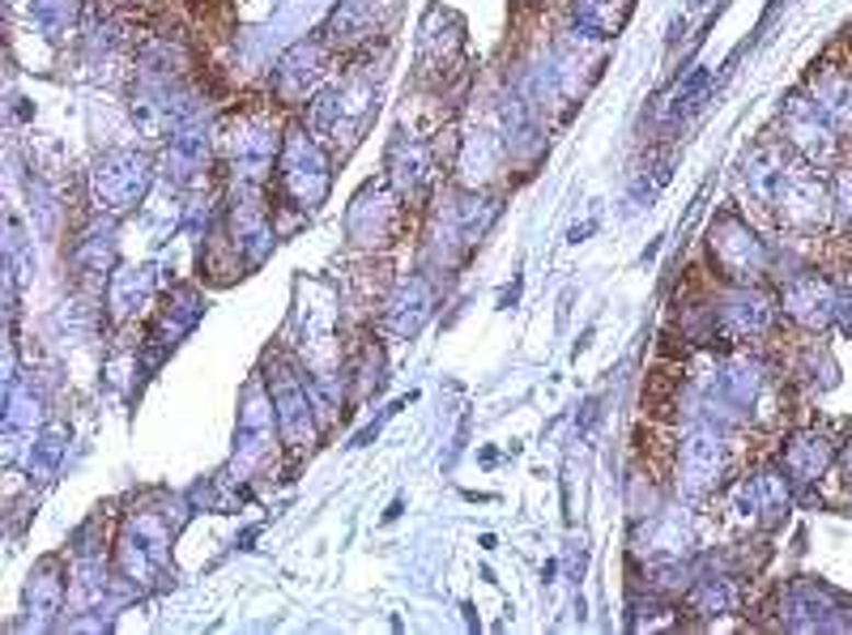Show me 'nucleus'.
<instances>
[{
	"mask_svg": "<svg viewBox=\"0 0 852 635\" xmlns=\"http://www.w3.org/2000/svg\"><path fill=\"white\" fill-rule=\"evenodd\" d=\"M281 184H286V193L299 200L303 209L320 205L324 193H329V171H324V159H320V150L311 146L303 132H295V141L286 146V159H281Z\"/></svg>",
	"mask_w": 852,
	"mask_h": 635,
	"instance_id": "obj_1",
	"label": "nucleus"
},
{
	"mask_svg": "<svg viewBox=\"0 0 852 635\" xmlns=\"http://www.w3.org/2000/svg\"><path fill=\"white\" fill-rule=\"evenodd\" d=\"M146 180H150V171L137 154H107L94 171V197L107 209H128L146 193Z\"/></svg>",
	"mask_w": 852,
	"mask_h": 635,
	"instance_id": "obj_2",
	"label": "nucleus"
},
{
	"mask_svg": "<svg viewBox=\"0 0 852 635\" xmlns=\"http://www.w3.org/2000/svg\"><path fill=\"white\" fill-rule=\"evenodd\" d=\"M780 213L793 222V227H818L827 222V188L814 180L810 171H784L780 180V193H775Z\"/></svg>",
	"mask_w": 852,
	"mask_h": 635,
	"instance_id": "obj_3",
	"label": "nucleus"
},
{
	"mask_svg": "<svg viewBox=\"0 0 852 635\" xmlns=\"http://www.w3.org/2000/svg\"><path fill=\"white\" fill-rule=\"evenodd\" d=\"M712 247H716V256H721V265L734 274V278H759L763 274V243L750 235L737 218H721L716 227H712Z\"/></svg>",
	"mask_w": 852,
	"mask_h": 635,
	"instance_id": "obj_4",
	"label": "nucleus"
},
{
	"mask_svg": "<svg viewBox=\"0 0 852 635\" xmlns=\"http://www.w3.org/2000/svg\"><path fill=\"white\" fill-rule=\"evenodd\" d=\"M836 308H840L836 290H831L827 281H818V278H802V281H793V286L784 290V312H788L793 320H802L806 328H822V324H831Z\"/></svg>",
	"mask_w": 852,
	"mask_h": 635,
	"instance_id": "obj_5",
	"label": "nucleus"
},
{
	"mask_svg": "<svg viewBox=\"0 0 852 635\" xmlns=\"http://www.w3.org/2000/svg\"><path fill=\"white\" fill-rule=\"evenodd\" d=\"M814 107L831 124L852 128V73L844 69H822L814 81Z\"/></svg>",
	"mask_w": 852,
	"mask_h": 635,
	"instance_id": "obj_6",
	"label": "nucleus"
},
{
	"mask_svg": "<svg viewBox=\"0 0 852 635\" xmlns=\"http://www.w3.org/2000/svg\"><path fill=\"white\" fill-rule=\"evenodd\" d=\"M682 470H687V486L691 490H703L716 470H721V439L707 436V431H699V436L687 439V448H682Z\"/></svg>",
	"mask_w": 852,
	"mask_h": 635,
	"instance_id": "obj_7",
	"label": "nucleus"
},
{
	"mask_svg": "<svg viewBox=\"0 0 852 635\" xmlns=\"http://www.w3.org/2000/svg\"><path fill=\"white\" fill-rule=\"evenodd\" d=\"M784 128H788V137L806 150V154H822L827 150V124H822V112L814 107V103H793L788 107V116H784Z\"/></svg>",
	"mask_w": 852,
	"mask_h": 635,
	"instance_id": "obj_8",
	"label": "nucleus"
},
{
	"mask_svg": "<svg viewBox=\"0 0 852 635\" xmlns=\"http://www.w3.org/2000/svg\"><path fill=\"white\" fill-rule=\"evenodd\" d=\"M784 154L780 150H759L755 159L746 162V184H750V193L763 200V205H775V193H780V180H784Z\"/></svg>",
	"mask_w": 852,
	"mask_h": 635,
	"instance_id": "obj_9",
	"label": "nucleus"
},
{
	"mask_svg": "<svg viewBox=\"0 0 852 635\" xmlns=\"http://www.w3.org/2000/svg\"><path fill=\"white\" fill-rule=\"evenodd\" d=\"M827 461H831V443L822 436L793 439V448H788V457H784V465L793 470L797 482H814V477L827 470Z\"/></svg>",
	"mask_w": 852,
	"mask_h": 635,
	"instance_id": "obj_10",
	"label": "nucleus"
},
{
	"mask_svg": "<svg viewBox=\"0 0 852 635\" xmlns=\"http://www.w3.org/2000/svg\"><path fill=\"white\" fill-rule=\"evenodd\" d=\"M315 65H320V56H315L311 47H295V51L281 60V69H277V90H281V94H303L308 81L315 78Z\"/></svg>",
	"mask_w": 852,
	"mask_h": 635,
	"instance_id": "obj_11",
	"label": "nucleus"
},
{
	"mask_svg": "<svg viewBox=\"0 0 852 635\" xmlns=\"http://www.w3.org/2000/svg\"><path fill=\"white\" fill-rule=\"evenodd\" d=\"M725 324L734 333H759L768 324V303L759 295H737L734 303L725 308Z\"/></svg>",
	"mask_w": 852,
	"mask_h": 635,
	"instance_id": "obj_12",
	"label": "nucleus"
},
{
	"mask_svg": "<svg viewBox=\"0 0 852 635\" xmlns=\"http://www.w3.org/2000/svg\"><path fill=\"white\" fill-rule=\"evenodd\" d=\"M703 90H707V73H691V81H687V85H682V90L673 94V116L691 112V107H695V99L703 94Z\"/></svg>",
	"mask_w": 852,
	"mask_h": 635,
	"instance_id": "obj_13",
	"label": "nucleus"
},
{
	"mask_svg": "<svg viewBox=\"0 0 852 635\" xmlns=\"http://www.w3.org/2000/svg\"><path fill=\"white\" fill-rule=\"evenodd\" d=\"M836 205H840L844 222L852 227V171H844V175H840V197H836Z\"/></svg>",
	"mask_w": 852,
	"mask_h": 635,
	"instance_id": "obj_14",
	"label": "nucleus"
}]
</instances>
